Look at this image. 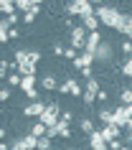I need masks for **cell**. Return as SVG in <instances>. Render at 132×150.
<instances>
[{
    "mask_svg": "<svg viewBox=\"0 0 132 150\" xmlns=\"http://www.w3.org/2000/svg\"><path fill=\"white\" fill-rule=\"evenodd\" d=\"M94 13H97V18H99V23L109 25V28H114V31L124 23V13H119L117 8H107V5H99V8L94 10Z\"/></svg>",
    "mask_w": 132,
    "mask_h": 150,
    "instance_id": "6da1fadb",
    "label": "cell"
},
{
    "mask_svg": "<svg viewBox=\"0 0 132 150\" xmlns=\"http://www.w3.org/2000/svg\"><path fill=\"white\" fill-rule=\"evenodd\" d=\"M94 10H97V8H94L89 0H74V3H69V5H66V13H69V18H71V16L86 18V16H92Z\"/></svg>",
    "mask_w": 132,
    "mask_h": 150,
    "instance_id": "7a4b0ae2",
    "label": "cell"
},
{
    "mask_svg": "<svg viewBox=\"0 0 132 150\" xmlns=\"http://www.w3.org/2000/svg\"><path fill=\"white\" fill-rule=\"evenodd\" d=\"M86 38H89V31H86L84 25H74L71 28V48H84L86 46Z\"/></svg>",
    "mask_w": 132,
    "mask_h": 150,
    "instance_id": "3957f363",
    "label": "cell"
},
{
    "mask_svg": "<svg viewBox=\"0 0 132 150\" xmlns=\"http://www.w3.org/2000/svg\"><path fill=\"white\" fill-rule=\"evenodd\" d=\"M99 89H102V87H99V81L94 79V76L86 81V87H84V97H81L86 107H92V104L97 102V94H99Z\"/></svg>",
    "mask_w": 132,
    "mask_h": 150,
    "instance_id": "277c9868",
    "label": "cell"
},
{
    "mask_svg": "<svg viewBox=\"0 0 132 150\" xmlns=\"http://www.w3.org/2000/svg\"><path fill=\"white\" fill-rule=\"evenodd\" d=\"M59 94H71V97H84V87L79 84L76 79H66L59 87Z\"/></svg>",
    "mask_w": 132,
    "mask_h": 150,
    "instance_id": "5b68a950",
    "label": "cell"
},
{
    "mask_svg": "<svg viewBox=\"0 0 132 150\" xmlns=\"http://www.w3.org/2000/svg\"><path fill=\"white\" fill-rule=\"evenodd\" d=\"M97 61L94 59V54H89V51H81V54L74 59V69H79V71H84V69H92V64Z\"/></svg>",
    "mask_w": 132,
    "mask_h": 150,
    "instance_id": "8992f818",
    "label": "cell"
},
{
    "mask_svg": "<svg viewBox=\"0 0 132 150\" xmlns=\"http://www.w3.org/2000/svg\"><path fill=\"white\" fill-rule=\"evenodd\" d=\"M46 107L48 104H43V102H28L23 107V115L25 117H36V120H41V115L46 112Z\"/></svg>",
    "mask_w": 132,
    "mask_h": 150,
    "instance_id": "52a82bcc",
    "label": "cell"
},
{
    "mask_svg": "<svg viewBox=\"0 0 132 150\" xmlns=\"http://www.w3.org/2000/svg\"><path fill=\"white\" fill-rule=\"evenodd\" d=\"M89 145H92V150H109L107 140L102 137V132H99V130H94V132L89 135Z\"/></svg>",
    "mask_w": 132,
    "mask_h": 150,
    "instance_id": "ba28073f",
    "label": "cell"
},
{
    "mask_svg": "<svg viewBox=\"0 0 132 150\" xmlns=\"http://www.w3.org/2000/svg\"><path fill=\"white\" fill-rule=\"evenodd\" d=\"M119 130H122V127H117V125H104L99 132H102V137H104L107 145H109L112 140H119Z\"/></svg>",
    "mask_w": 132,
    "mask_h": 150,
    "instance_id": "9c48e42d",
    "label": "cell"
},
{
    "mask_svg": "<svg viewBox=\"0 0 132 150\" xmlns=\"http://www.w3.org/2000/svg\"><path fill=\"white\" fill-rule=\"evenodd\" d=\"M59 81H56V76L54 74H43L41 76V89H46V92H59Z\"/></svg>",
    "mask_w": 132,
    "mask_h": 150,
    "instance_id": "30bf717a",
    "label": "cell"
},
{
    "mask_svg": "<svg viewBox=\"0 0 132 150\" xmlns=\"http://www.w3.org/2000/svg\"><path fill=\"white\" fill-rule=\"evenodd\" d=\"M102 46V36H99V31H94V33H89V38H86V46H84V51H89V54H97V48Z\"/></svg>",
    "mask_w": 132,
    "mask_h": 150,
    "instance_id": "8fae6325",
    "label": "cell"
},
{
    "mask_svg": "<svg viewBox=\"0 0 132 150\" xmlns=\"http://www.w3.org/2000/svg\"><path fill=\"white\" fill-rule=\"evenodd\" d=\"M81 25H84L89 33H94V31H99V18H97V13H92V16H86V18H81Z\"/></svg>",
    "mask_w": 132,
    "mask_h": 150,
    "instance_id": "7c38bea8",
    "label": "cell"
},
{
    "mask_svg": "<svg viewBox=\"0 0 132 150\" xmlns=\"http://www.w3.org/2000/svg\"><path fill=\"white\" fill-rule=\"evenodd\" d=\"M94 59H97V61H109V59H112V48H109L107 43H102V46L97 48V54H94Z\"/></svg>",
    "mask_w": 132,
    "mask_h": 150,
    "instance_id": "4fadbf2b",
    "label": "cell"
},
{
    "mask_svg": "<svg viewBox=\"0 0 132 150\" xmlns=\"http://www.w3.org/2000/svg\"><path fill=\"white\" fill-rule=\"evenodd\" d=\"M46 132H48V127L41 122V120H36V125L28 130V135H33V137H46Z\"/></svg>",
    "mask_w": 132,
    "mask_h": 150,
    "instance_id": "5bb4252c",
    "label": "cell"
},
{
    "mask_svg": "<svg viewBox=\"0 0 132 150\" xmlns=\"http://www.w3.org/2000/svg\"><path fill=\"white\" fill-rule=\"evenodd\" d=\"M41 8H43V5H41L38 0H36V5H33V10H31V13H25V16H23V23H25V25H31L33 21H36V16H38V13H41Z\"/></svg>",
    "mask_w": 132,
    "mask_h": 150,
    "instance_id": "9a60e30c",
    "label": "cell"
},
{
    "mask_svg": "<svg viewBox=\"0 0 132 150\" xmlns=\"http://www.w3.org/2000/svg\"><path fill=\"white\" fill-rule=\"evenodd\" d=\"M0 10L5 13V18L13 16V13H18L16 10V0H0Z\"/></svg>",
    "mask_w": 132,
    "mask_h": 150,
    "instance_id": "2e32d148",
    "label": "cell"
},
{
    "mask_svg": "<svg viewBox=\"0 0 132 150\" xmlns=\"http://www.w3.org/2000/svg\"><path fill=\"white\" fill-rule=\"evenodd\" d=\"M79 127H81V132H86V135L94 132V122L89 117H81V120H79Z\"/></svg>",
    "mask_w": 132,
    "mask_h": 150,
    "instance_id": "e0dca14e",
    "label": "cell"
},
{
    "mask_svg": "<svg viewBox=\"0 0 132 150\" xmlns=\"http://www.w3.org/2000/svg\"><path fill=\"white\" fill-rule=\"evenodd\" d=\"M20 89H23L25 94H28L31 89H36V76H23V81H20Z\"/></svg>",
    "mask_w": 132,
    "mask_h": 150,
    "instance_id": "ac0fdd59",
    "label": "cell"
},
{
    "mask_svg": "<svg viewBox=\"0 0 132 150\" xmlns=\"http://www.w3.org/2000/svg\"><path fill=\"white\" fill-rule=\"evenodd\" d=\"M20 81H23V76H20L18 71H13V74H8V81H5V84L13 89V87H20Z\"/></svg>",
    "mask_w": 132,
    "mask_h": 150,
    "instance_id": "d6986e66",
    "label": "cell"
},
{
    "mask_svg": "<svg viewBox=\"0 0 132 150\" xmlns=\"http://www.w3.org/2000/svg\"><path fill=\"white\" fill-rule=\"evenodd\" d=\"M119 102H122V107H130L132 104V89H122L119 92Z\"/></svg>",
    "mask_w": 132,
    "mask_h": 150,
    "instance_id": "ffe728a7",
    "label": "cell"
},
{
    "mask_svg": "<svg viewBox=\"0 0 132 150\" xmlns=\"http://www.w3.org/2000/svg\"><path fill=\"white\" fill-rule=\"evenodd\" d=\"M112 112L114 110H99V122L102 125H112Z\"/></svg>",
    "mask_w": 132,
    "mask_h": 150,
    "instance_id": "44dd1931",
    "label": "cell"
},
{
    "mask_svg": "<svg viewBox=\"0 0 132 150\" xmlns=\"http://www.w3.org/2000/svg\"><path fill=\"white\" fill-rule=\"evenodd\" d=\"M119 51H122L124 56H130V59H132V41H122V46H119Z\"/></svg>",
    "mask_w": 132,
    "mask_h": 150,
    "instance_id": "7402d4cb",
    "label": "cell"
},
{
    "mask_svg": "<svg viewBox=\"0 0 132 150\" xmlns=\"http://www.w3.org/2000/svg\"><path fill=\"white\" fill-rule=\"evenodd\" d=\"M76 56H79V51H76V48H71V46H69V48H66V54H64V59H69V61L74 64V59H76Z\"/></svg>",
    "mask_w": 132,
    "mask_h": 150,
    "instance_id": "603a6c76",
    "label": "cell"
},
{
    "mask_svg": "<svg viewBox=\"0 0 132 150\" xmlns=\"http://www.w3.org/2000/svg\"><path fill=\"white\" fill-rule=\"evenodd\" d=\"M122 74L124 76H132V59H127V61L122 64Z\"/></svg>",
    "mask_w": 132,
    "mask_h": 150,
    "instance_id": "cb8c5ba5",
    "label": "cell"
},
{
    "mask_svg": "<svg viewBox=\"0 0 132 150\" xmlns=\"http://www.w3.org/2000/svg\"><path fill=\"white\" fill-rule=\"evenodd\" d=\"M38 150H51V140L48 137H38Z\"/></svg>",
    "mask_w": 132,
    "mask_h": 150,
    "instance_id": "d4e9b609",
    "label": "cell"
},
{
    "mask_svg": "<svg viewBox=\"0 0 132 150\" xmlns=\"http://www.w3.org/2000/svg\"><path fill=\"white\" fill-rule=\"evenodd\" d=\"M28 61H31V64H38L41 61V51H28Z\"/></svg>",
    "mask_w": 132,
    "mask_h": 150,
    "instance_id": "484cf974",
    "label": "cell"
},
{
    "mask_svg": "<svg viewBox=\"0 0 132 150\" xmlns=\"http://www.w3.org/2000/svg\"><path fill=\"white\" fill-rule=\"evenodd\" d=\"M0 99H3V102H8V99H10V87H8V84L0 89Z\"/></svg>",
    "mask_w": 132,
    "mask_h": 150,
    "instance_id": "4316f807",
    "label": "cell"
},
{
    "mask_svg": "<svg viewBox=\"0 0 132 150\" xmlns=\"http://www.w3.org/2000/svg\"><path fill=\"white\" fill-rule=\"evenodd\" d=\"M71 120H74V115H71L69 110H64V112H61V122H66V125H71Z\"/></svg>",
    "mask_w": 132,
    "mask_h": 150,
    "instance_id": "83f0119b",
    "label": "cell"
},
{
    "mask_svg": "<svg viewBox=\"0 0 132 150\" xmlns=\"http://www.w3.org/2000/svg\"><path fill=\"white\" fill-rule=\"evenodd\" d=\"M51 51H54V56H64V54H66V48H64L61 43H56V46L51 48Z\"/></svg>",
    "mask_w": 132,
    "mask_h": 150,
    "instance_id": "f1b7e54d",
    "label": "cell"
},
{
    "mask_svg": "<svg viewBox=\"0 0 132 150\" xmlns=\"http://www.w3.org/2000/svg\"><path fill=\"white\" fill-rule=\"evenodd\" d=\"M8 69H10V64H8V61H0V74H3V76L8 74Z\"/></svg>",
    "mask_w": 132,
    "mask_h": 150,
    "instance_id": "f546056e",
    "label": "cell"
},
{
    "mask_svg": "<svg viewBox=\"0 0 132 150\" xmlns=\"http://www.w3.org/2000/svg\"><path fill=\"white\" fill-rule=\"evenodd\" d=\"M97 99H99V102H107V99H109V94L104 92V89H99V94H97Z\"/></svg>",
    "mask_w": 132,
    "mask_h": 150,
    "instance_id": "4dcf8cb0",
    "label": "cell"
},
{
    "mask_svg": "<svg viewBox=\"0 0 132 150\" xmlns=\"http://www.w3.org/2000/svg\"><path fill=\"white\" fill-rule=\"evenodd\" d=\"M119 148H122V145H119V140H112V142H109V150H119Z\"/></svg>",
    "mask_w": 132,
    "mask_h": 150,
    "instance_id": "1f68e13d",
    "label": "cell"
},
{
    "mask_svg": "<svg viewBox=\"0 0 132 150\" xmlns=\"http://www.w3.org/2000/svg\"><path fill=\"white\" fill-rule=\"evenodd\" d=\"M8 23H10V25H16V23H18V13H13V16H8Z\"/></svg>",
    "mask_w": 132,
    "mask_h": 150,
    "instance_id": "d6a6232c",
    "label": "cell"
},
{
    "mask_svg": "<svg viewBox=\"0 0 132 150\" xmlns=\"http://www.w3.org/2000/svg\"><path fill=\"white\" fill-rule=\"evenodd\" d=\"M124 25H130V28H132V16H124Z\"/></svg>",
    "mask_w": 132,
    "mask_h": 150,
    "instance_id": "836d02e7",
    "label": "cell"
},
{
    "mask_svg": "<svg viewBox=\"0 0 132 150\" xmlns=\"http://www.w3.org/2000/svg\"><path fill=\"white\" fill-rule=\"evenodd\" d=\"M0 150H10V142H0Z\"/></svg>",
    "mask_w": 132,
    "mask_h": 150,
    "instance_id": "e575fe53",
    "label": "cell"
},
{
    "mask_svg": "<svg viewBox=\"0 0 132 150\" xmlns=\"http://www.w3.org/2000/svg\"><path fill=\"white\" fill-rule=\"evenodd\" d=\"M119 150H132V148H127V145H122V148H119Z\"/></svg>",
    "mask_w": 132,
    "mask_h": 150,
    "instance_id": "d590c367",
    "label": "cell"
},
{
    "mask_svg": "<svg viewBox=\"0 0 132 150\" xmlns=\"http://www.w3.org/2000/svg\"><path fill=\"white\" fill-rule=\"evenodd\" d=\"M66 150H76V148H66Z\"/></svg>",
    "mask_w": 132,
    "mask_h": 150,
    "instance_id": "8d00e7d4",
    "label": "cell"
}]
</instances>
